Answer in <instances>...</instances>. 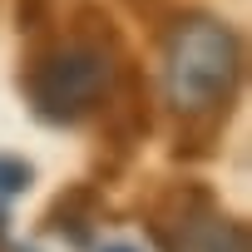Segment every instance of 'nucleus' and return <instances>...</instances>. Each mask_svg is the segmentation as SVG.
<instances>
[{"label": "nucleus", "instance_id": "7ed1b4c3", "mask_svg": "<svg viewBox=\"0 0 252 252\" xmlns=\"http://www.w3.org/2000/svg\"><path fill=\"white\" fill-rule=\"evenodd\" d=\"M158 252H252V232L208 183H163L144 218Z\"/></svg>", "mask_w": 252, "mask_h": 252}, {"label": "nucleus", "instance_id": "39448f33", "mask_svg": "<svg viewBox=\"0 0 252 252\" xmlns=\"http://www.w3.org/2000/svg\"><path fill=\"white\" fill-rule=\"evenodd\" d=\"M94 222H99V188H94V183L64 188V193L50 203V213H45V227L60 232L69 247H89V242H94Z\"/></svg>", "mask_w": 252, "mask_h": 252}, {"label": "nucleus", "instance_id": "f03ea898", "mask_svg": "<svg viewBox=\"0 0 252 252\" xmlns=\"http://www.w3.org/2000/svg\"><path fill=\"white\" fill-rule=\"evenodd\" d=\"M134 64L114 15L99 0H74L69 15L40 30L20 60V94L30 114L55 129L99 119L119 74Z\"/></svg>", "mask_w": 252, "mask_h": 252}, {"label": "nucleus", "instance_id": "423d86ee", "mask_svg": "<svg viewBox=\"0 0 252 252\" xmlns=\"http://www.w3.org/2000/svg\"><path fill=\"white\" fill-rule=\"evenodd\" d=\"M60 20V0H15V30L25 40H35L40 30H50Z\"/></svg>", "mask_w": 252, "mask_h": 252}, {"label": "nucleus", "instance_id": "9d476101", "mask_svg": "<svg viewBox=\"0 0 252 252\" xmlns=\"http://www.w3.org/2000/svg\"><path fill=\"white\" fill-rule=\"evenodd\" d=\"M0 242H5V218H0Z\"/></svg>", "mask_w": 252, "mask_h": 252}, {"label": "nucleus", "instance_id": "f257e3e1", "mask_svg": "<svg viewBox=\"0 0 252 252\" xmlns=\"http://www.w3.org/2000/svg\"><path fill=\"white\" fill-rule=\"evenodd\" d=\"M158 60H163V99L178 119L173 154L178 158H203L222 139L232 104L242 94L247 74V45L237 25H227L213 10L198 5H173V15L154 30Z\"/></svg>", "mask_w": 252, "mask_h": 252}, {"label": "nucleus", "instance_id": "20e7f679", "mask_svg": "<svg viewBox=\"0 0 252 252\" xmlns=\"http://www.w3.org/2000/svg\"><path fill=\"white\" fill-rule=\"evenodd\" d=\"M149 129H154V104H149V79H144V69H139V60L119 74V84H114V94L104 99V109H99V144L124 163L144 139H149Z\"/></svg>", "mask_w": 252, "mask_h": 252}, {"label": "nucleus", "instance_id": "1a4fd4ad", "mask_svg": "<svg viewBox=\"0 0 252 252\" xmlns=\"http://www.w3.org/2000/svg\"><path fill=\"white\" fill-rule=\"evenodd\" d=\"M99 252H139V247H129V242H109V247H99Z\"/></svg>", "mask_w": 252, "mask_h": 252}, {"label": "nucleus", "instance_id": "6e6552de", "mask_svg": "<svg viewBox=\"0 0 252 252\" xmlns=\"http://www.w3.org/2000/svg\"><path fill=\"white\" fill-rule=\"evenodd\" d=\"M124 5H129V10L149 25V30H158V25L173 15V0H124Z\"/></svg>", "mask_w": 252, "mask_h": 252}, {"label": "nucleus", "instance_id": "0eeeda50", "mask_svg": "<svg viewBox=\"0 0 252 252\" xmlns=\"http://www.w3.org/2000/svg\"><path fill=\"white\" fill-rule=\"evenodd\" d=\"M35 183V163L15 158V154H0V198H15Z\"/></svg>", "mask_w": 252, "mask_h": 252}]
</instances>
